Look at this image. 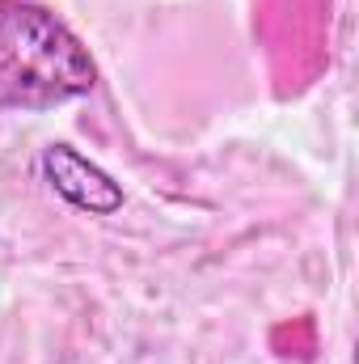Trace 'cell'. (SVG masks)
Listing matches in <instances>:
<instances>
[{
  "mask_svg": "<svg viewBox=\"0 0 359 364\" xmlns=\"http://www.w3.org/2000/svg\"><path fill=\"white\" fill-rule=\"evenodd\" d=\"M97 85L89 47L34 0H0V110H55Z\"/></svg>",
  "mask_w": 359,
  "mask_h": 364,
  "instance_id": "6da1fadb",
  "label": "cell"
},
{
  "mask_svg": "<svg viewBox=\"0 0 359 364\" xmlns=\"http://www.w3.org/2000/svg\"><path fill=\"white\" fill-rule=\"evenodd\" d=\"M38 170H43L47 186L64 203H72L77 212H89V216H114V212H123V186L110 178L97 161H89L81 149H72L64 140H55V144L43 149Z\"/></svg>",
  "mask_w": 359,
  "mask_h": 364,
  "instance_id": "7a4b0ae2",
  "label": "cell"
}]
</instances>
